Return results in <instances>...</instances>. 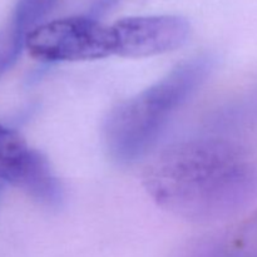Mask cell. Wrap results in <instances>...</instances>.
Masks as SVG:
<instances>
[{
  "label": "cell",
  "mask_w": 257,
  "mask_h": 257,
  "mask_svg": "<svg viewBox=\"0 0 257 257\" xmlns=\"http://www.w3.org/2000/svg\"><path fill=\"white\" fill-rule=\"evenodd\" d=\"M24 47V39L10 28L0 33V77L15 63L20 50Z\"/></svg>",
  "instance_id": "cell-7"
},
{
  "label": "cell",
  "mask_w": 257,
  "mask_h": 257,
  "mask_svg": "<svg viewBox=\"0 0 257 257\" xmlns=\"http://www.w3.org/2000/svg\"><path fill=\"white\" fill-rule=\"evenodd\" d=\"M0 181L27 192L49 207L63 202L64 192L47 158L29 147L17 131L0 124Z\"/></svg>",
  "instance_id": "cell-4"
},
{
  "label": "cell",
  "mask_w": 257,
  "mask_h": 257,
  "mask_svg": "<svg viewBox=\"0 0 257 257\" xmlns=\"http://www.w3.org/2000/svg\"><path fill=\"white\" fill-rule=\"evenodd\" d=\"M143 182L155 202L177 217L225 222L257 197V162L232 141L188 140L161 151Z\"/></svg>",
  "instance_id": "cell-1"
},
{
  "label": "cell",
  "mask_w": 257,
  "mask_h": 257,
  "mask_svg": "<svg viewBox=\"0 0 257 257\" xmlns=\"http://www.w3.org/2000/svg\"><path fill=\"white\" fill-rule=\"evenodd\" d=\"M57 0H19L14 12L12 29L25 40L28 33L39 25Z\"/></svg>",
  "instance_id": "cell-6"
},
{
  "label": "cell",
  "mask_w": 257,
  "mask_h": 257,
  "mask_svg": "<svg viewBox=\"0 0 257 257\" xmlns=\"http://www.w3.org/2000/svg\"><path fill=\"white\" fill-rule=\"evenodd\" d=\"M24 47L45 63L79 62L114 54L112 27L88 17H70L43 23L30 30Z\"/></svg>",
  "instance_id": "cell-3"
},
{
  "label": "cell",
  "mask_w": 257,
  "mask_h": 257,
  "mask_svg": "<svg viewBox=\"0 0 257 257\" xmlns=\"http://www.w3.org/2000/svg\"><path fill=\"white\" fill-rule=\"evenodd\" d=\"M112 27L114 54L127 58H146L172 52L188 39L190 23L178 15L131 17Z\"/></svg>",
  "instance_id": "cell-5"
},
{
  "label": "cell",
  "mask_w": 257,
  "mask_h": 257,
  "mask_svg": "<svg viewBox=\"0 0 257 257\" xmlns=\"http://www.w3.org/2000/svg\"><path fill=\"white\" fill-rule=\"evenodd\" d=\"M2 188H3V186H2V181H0V193H2Z\"/></svg>",
  "instance_id": "cell-8"
},
{
  "label": "cell",
  "mask_w": 257,
  "mask_h": 257,
  "mask_svg": "<svg viewBox=\"0 0 257 257\" xmlns=\"http://www.w3.org/2000/svg\"><path fill=\"white\" fill-rule=\"evenodd\" d=\"M211 69L212 60L208 57L193 58L113 108L103 128L109 155L120 163L142 157L173 114L205 83Z\"/></svg>",
  "instance_id": "cell-2"
}]
</instances>
